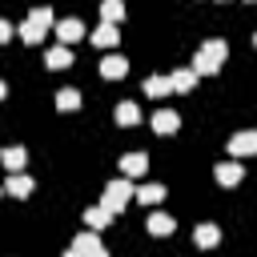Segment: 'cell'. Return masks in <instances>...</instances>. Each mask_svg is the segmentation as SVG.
<instances>
[{"label":"cell","mask_w":257,"mask_h":257,"mask_svg":"<svg viewBox=\"0 0 257 257\" xmlns=\"http://www.w3.org/2000/svg\"><path fill=\"white\" fill-rule=\"evenodd\" d=\"M193 84H197V68H177V72H173V88H177V92H189Z\"/></svg>","instance_id":"obj_17"},{"label":"cell","mask_w":257,"mask_h":257,"mask_svg":"<svg viewBox=\"0 0 257 257\" xmlns=\"http://www.w3.org/2000/svg\"><path fill=\"white\" fill-rule=\"evenodd\" d=\"M112 116H116V124H137V120H141V108H137V104H128V100H120Z\"/></svg>","instance_id":"obj_19"},{"label":"cell","mask_w":257,"mask_h":257,"mask_svg":"<svg viewBox=\"0 0 257 257\" xmlns=\"http://www.w3.org/2000/svg\"><path fill=\"white\" fill-rule=\"evenodd\" d=\"M229 153L233 157H257V128H245L229 141Z\"/></svg>","instance_id":"obj_4"},{"label":"cell","mask_w":257,"mask_h":257,"mask_svg":"<svg viewBox=\"0 0 257 257\" xmlns=\"http://www.w3.org/2000/svg\"><path fill=\"white\" fill-rule=\"evenodd\" d=\"M108 217H112V209H104V205L84 209V225H88V229H104V225H108Z\"/></svg>","instance_id":"obj_11"},{"label":"cell","mask_w":257,"mask_h":257,"mask_svg":"<svg viewBox=\"0 0 257 257\" xmlns=\"http://www.w3.org/2000/svg\"><path fill=\"white\" fill-rule=\"evenodd\" d=\"M145 92L161 100L165 92H173V76H149V80H145Z\"/></svg>","instance_id":"obj_14"},{"label":"cell","mask_w":257,"mask_h":257,"mask_svg":"<svg viewBox=\"0 0 257 257\" xmlns=\"http://www.w3.org/2000/svg\"><path fill=\"white\" fill-rule=\"evenodd\" d=\"M225 56H229V44H225V40H205V44H201V52H197V60H193L197 76L217 72V68L225 64Z\"/></svg>","instance_id":"obj_1"},{"label":"cell","mask_w":257,"mask_h":257,"mask_svg":"<svg viewBox=\"0 0 257 257\" xmlns=\"http://www.w3.org/2000/svg\"><path fill=\"white\" fill-rule=\"evenodd\" d=\"M100 16H104V24H116V20L124 16V4H120V0H104V4H100Z\"/></svg>","instance_id":"obj_22"},{"label":"cell","mask_w":257,"mask_h":257,"mask_svg":"<svg viewBox=\"0 0 257 257\" xmlns=\"http://www.w3.org/2000/svg\"><path fill=\"white\" fill-rule=\"evenodd\" d=\"M124 72H128V60H124V56H104V60H100V76L120 80Z\"/></svg>","instance_id":"obj_9"},{"label":"cell","mask_w":257,"mask_h":257,"mask_svg":"<svg viewBox=\"0 0 257 257\" xmlns=\"http://www.w3.org/2000/svg\"><path fill=\"white\" fill-rule=\"evenodd\" d=\"M177 124H181V116H177L173 108H157V116H153V128H157V133L169 137V133H177Z\"/></svg>","instance_id":"obj_10"},{"label":"cell","mask_w":257,"mask_h":257,"mask_svg":"<svg viewBox=\"0 0 257 257\" xmlns=\"http://www.w3.org/2000/svg\"><path fill=\"white\" fill-rule=\"evenodd\" d=\"M213 177H217L221 185H237V181L245 177V169H241V161H217V169H213Z\"/></svg>","instance_id":"obj_6"},{"label":"cell","mask_w":257,"mask_h":257,"mask_svg":"<svg viewBox=\"0 0 257 257\" xmlns=\"http://www.w3.org/2000/svg\"><path fill=\"white\" fill-rule=\"evenodd\" d=\"M80 36H84V24H80V20H60V24H56V40H60V44H76Z\"/></svg>","instance_id":"obj_8"},{"label":"cell","mask_w":257,"mask_h":257,"mask_svg":"<svg viewBox=\"0 0 257 257\" xmlns=\"http://www.w3.org/2000/svg\"><path fill=\"white\" fill-rule=\"evenodd\" d=\"M56 108H60V112L80 108V92H76V88H60V92H56Z\"/></svg>","instance_id":"obj_18"},{"label":"cell","mask_w":257,"mask_h":257,"mask_svg":"<svg viewBox=\"0 0 257 257\" xmlns=\"http://www.w3.org/2000/svg\"><path fill=\"white\" fill-rule=\"evenodd\" d=\"M48 24H52V12H48V8H36V12H28V20H24L20 36H24L28 44H40V40H44V32H48Z\"/></svg>","instance_id":"obj_3"},{"label":"cell","mask_w":257,"mask_h":257,"mask_svg":"<svg viewBox=\"0 0 257 257\" xmlns=\"http://www.w3.org/2000/svg\"><path fill=\"white\" fill-rule=\"evenodd\" d=\"M20 165H24V149H4V169H12V173H16Z\"/></svg>","instance_id":"obj_23"},{"label":"cell","mask_w":257,"mask_h":257,"mask_svg":"<svg viewBox=\"0 0 257 257\" xmlns=\"http://www.w3.org/2000/svg\"><path fill=\"white\" fill-rule=\"evenodd\" d=\"M72 249H76V253H84V257H108V253H104V245H100V237H96V229L80 233V237L72 241Z\"/></svg>","instance_id":"obj_5"},{"label":"cell","mask_w":257,"mask_h":257,"mask_svg":"<svg viewBox=\"0 0 257 257\" xmlns=\"http://www.w3.org/2000/svg\"><path fill=\"white\" fill-rule=\"evenodd\" d=\"M253 44H257V32H253Z\"/></svg>","instance_id":"obj_25"},{"label":"cell","mask_w":257,"mask_h":257,"mask_svg":"<svg viewBox=\"0 0 257 257\" xmlns=\"http://www.w3.org/2000/svg\"><path fill=\"white\" fill-rule=\"evenodd\" d=\"M4 189H8L12 197H28V193H32V177H20V173H16V177H8Z\"/></svg>","instance_id":"obj_20"},{"label":"cell","mask_w":257,"mask_h":257,"mask_svg":"<svg viewBox=\"0 0 257 257\" xmlns=\"http://www.w3.org/2000/svg\"><path fill=\"white\" fill-rule=\"evenodd\" d=\"M137 197H141L145 205H161V201H165V185H141Z\"/></svg>","instance_id":"obj_21"},{"label":"cell","mask_w":257,"mask_h":257,"mask_svg":"<svg viewBox=\"0 0 257 257\" xmlns=\"http://www.w3.org/2000/svg\"><path fill=\"white\" fill-rule=\"evenodd\" d=\"M64 257H84V253H76V249H68V253H64Z\"/></svg>","instance_id":"obj_24"},{"label":"cell","mask_w":257,"mask_h":257,"mask_svg":"<svg viewBox=\"0 0 257 257\" xmlns=\"http://www.w3.org/2000/svg\"><path fill=\"white\" fill-rule=\"evenodd\" d=\"M92 40H96L100 48H112V44L120 40V32H116V24H100V28L92 32Z\"/></svg>","instance_id":"obj_16"},{"label":"cell","mask_w":257,"mask_h":257,"mask_svg":"<svg viewBox=\"0 0 257 257\" xmlns=\"http://www.w3.org/2000/svg\"><path fill=\"white\" fill-rule=\"evenodd\" d=\"M193 237H197V245H201V249H213V245L221 241V229H217V225H197V233H193Z\"/></svg>","instance_id":"obj_15"},{"label":"cell","mask_w":257,"mask_h":257,"mask_svg":"<svg viewBox=\"0 0 257 257\" xmlns=\"http://www.w3.org/2000/svg\"><path fill=\"white\" fill-rule=\"evenodd\" d=\"M133 193H137V189L128 185V177H120V181H108V185H104V197H100V205H104V209H112V213H120V209L128 205V197H133Z\"/></svg>","instance_id":"obj_2"},{"label":"cell","mask_w":257,"mask_h":257,"mask_svg":"<svg viewBox=\"0 0 257 257\" xmlns=\"http://www.w3.org/2000/svg\"><path fill=\"white\" fill-rule=\"evenodd\" d=\"M120 169H124V177H128V181H133V177H145L149 157H145V153H124V157H120Z\"/></svg>","instance_id":"obj_7"},{"label":"cell","mask_w":257,"mask_h":257,"mask_svg":"<svg viewBox=\"0 0 257 257\" xmlns=\"http://www.w3.org/2000/svg\"><path fill=\"white\" fill-rule=\"evenodd\" d=\"M48 68H68L72 64V52H68V44H56V48H48Z\"/></svg>","instance_id":"obj_13"},{"label":"cell","mask_w":257,"mask_h":257,"mask_svg":"<svg viewBox=\"0 0 257 257\" xmlns=\"http://www.w3.org/2000/svg\"><path fill=\"white\" fill-rule=\"evenodd\" d=\"M173 225H177V221H173L169 213H153V217H149V233H153V237H169Z\"/></svg>","instance_id":"obj_12"}]
</instances>
